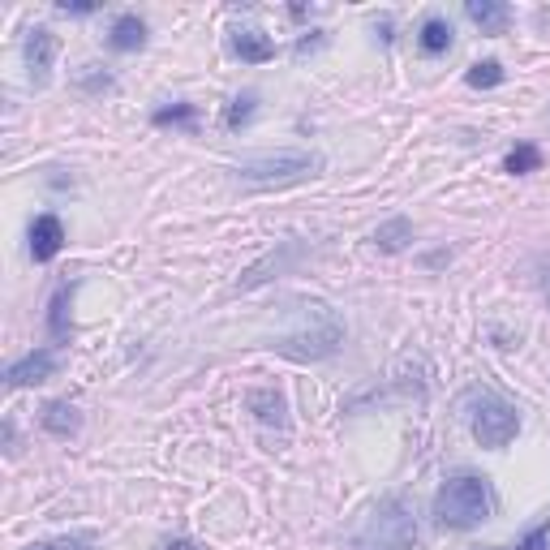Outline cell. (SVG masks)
<instances>
[{
    "label": "cell",
    "mask_w": 550,
    "mask_h": 550,
    "mask_svg": "<svg viewBox=\"0 0 550 550\" xmlns=\"http://www.w3.org/2000/svg\"><path fill=\"white\" fill-rule=\"evenodd\" d=\"M344 340V327L340 323H327L323 331H301V336H288L280 340L275 349H280L284 357H297V361H318V357H327V353H336V344Z\"/></svg>",
    "instance_id": "5b68a950"
},
{
    "label": "cell",
    "mask_w": 550,
    "mask_h": 550,
    "mask_svg": "<svg viewBox=\"0 0 550 550\" xmlns=\"http://www.w3.org/2000/svg\"><path fill=\"white\" fill-rule=\"evenodd\" d=\"M108 43H112V52H138L147 43V22L138 13H121L108 31Z\"/></svg>",
    "instance_id": "30bf717a"
},
{
    "label": "cell",
    "mask_w": 550,
    "mask_h": 550,
    "mask_svg": "<svg viewBox=\"0 0 550 550\" xmlns=\"http://www.w3.org/2000/svg\"><path fill=\"white\" fill-rule=\"evenodd\" d=\"M520 430V417L508 400L499 396H477L473 400V439L482 447H508Z\"/></svg>",
    "instance_id": "277c9868"
},
{
    "label": "cell",
    "mask_w": 550,
    "mask_h": 550,
    "mask_svg": "<svg viewBox=\"0 0 550 550\" xmlns=\"http://www.w3.org/2000/svg\"><path fill=\"white\" fill-rule=\"evenodd\" d=\"M52 370H56V353L52 349H39V353H26L22 361H13L9 374H5V383L9 387H35V383L48 379Z\"/></svg>",
    "instance_id": "52a82bcc"
},
{
    "label": "cell",
    "mask_w": 550,
    "mask_h": 550,
    "mask_svg": "<svg viewBox=\"0 0 550 550\" xmlns=\"http://www.w3.org/2000/svg\"><path fill=\"white\" fill-rule=\"evenodd\" d=\"M495 516V486L477 473H456L447 477L434 495V520L443 529H473Z\"/></svg>",
    "instance_id": "6da1fadb"
},
{
    "label": "cell",
    "mask_w": 550,
    "mask_h": 550,
    "mask_svg": "<svg viewBox=\"0 0 550 550\" xmlns=\"http://www.w3.org/2000/svg\"><path fill=\"white\" fill-rule=\"evenodd\" d=\"M26 550H91V542L86 538H56V542H35Z\"/></svg>",
    "instance_id": "7402d4cb"
},
{
    "label": "cell",
    "mask_w": 550,
    "mask_h": 550,
    "mask_svg": "<svg viewBox=\"0 0 550 550\" xmlns=\"http://www.w3.org/2000/svg\"><path fill=\"white\" fill-rule=\"evenodd\" d=\"M538 288H542V297L550 301V258H542V263H538Z\"/></svg>",
    "instance_id": "cb8c5ba5"
},
{
    "label": "cell",
    "mask_w": 550,
    "mask_h": 550,
    "mask_svg": "<svg viewBox=\"0 0 550 550\" xmlns=\"http://www.w3.org/2000/svg\"><path fill=\"white\" fill-rule=\"evenodd\" d=\"M323 159L310 155V151H275V155H254L237 168L241 181L250 185H293V181H306L318 177Z\"/></svg>",
    "instance_id": "3957f363"
},
{
    "label": "cell",
    "mask_w": 550,
    "mask_h": 550,
    "mask_svg": "<svg viewBox=\"0 0 550 550\" xmlns=\"http://www.w3.org/2000/svg\"><path fill=\"white\" fill-rule=\"evenodd\" d=\"M69 301H74V284H61L52 297V314H48V327H52L56 340L69 336Z\"/></svg>",
    "instance_id": "5bb4252c"
},
{
    "label": "cell",
    "mask_w": 550,
    "mask_h": 550,
    "mask_svg": "<svg viewBox=\"0 0 550 550\" xmlns=\"http://www.w3.org/2000/svg\"><path fill=\"white\" fill-rule=\"evenodd\" d=\"M61 245H65V224L56 215H39L31 224V258L35 263H52L61 254Z\"/></svg>",
    "instance_id": "8992f818"
},
{
    "label": "cell",
    "mask_w": 550,
    "mask_h": 550,
    "mask_svg": "<svg viewBox=\"0 0 550 550\" xmlns=\"http://www.w3.org/2000/svg\"><path fill=\"white\" fill-rule=\"evenodd\" d=\"M233 52L241 56V61H250V65H263V61L275 56V43L263 31H237L233 35Z\"/></svg>",
    "instance_id": "8fae6325"
},
{
    "label": "cell",
    "mask_w": 550,
    "mask_h": 550,
    "mask_svg": "<svg viewBox=\"0 0 550 550\" xmlns=\"http://www.w3.org/2000/svg\"><path fill=\"white\" fill-rule=\"evenodd\" d=\"M26 69H31V78L35 82H43L48 78V69H52V61H56V35L48 31V26H35L31 35H26Z\"/></svg>",
    "instance_id": "ba28073f"
},
{
    "label": "cell",
    "mask_w": 550,
    "mask_h": 550,
    "mask_svg": "<svg viewBox=\"0 0 550 550\" xmlns=\"http://www.w3.org/2000/svg\"><path fill=\"white\" fill-rule=\"evenodd\" d=\"M512 550H550V520H546V525H538L533 533H525V542H516Z\"/></svg>",
    "instance_id": "d6986e66"
},
{
    "label": "cell",
    "mask_w": 550,
    "mask_h": 550,
    "mask_svg": "<svg viewBox=\"0 0 550 550\" xmlns=\"http://www.w3.org/2000/svg\"><path fill=\"white\" fill-rule=\"evenodd\" d=\"M43 430L61 434V439H65V434H74L78 430V409H74V404H61V400L48 404V409H43Z\"/></svg>",
    "instance_id": "4fadbf2b"
},
{
    "label": "cell",
    "mask_w": 550,
    "mask_h": 550,
    "mask_svg": "<svg viewBox=\"0 0 550 550\" xmlns=\"http://www.w3.org/2000/svg\"><path fill=\"white\" fill-rule=\"evenodd\" d=\"M164 550H207V546H202V542H190V538H172Z\"/></svg>",
    "instance_id": "d4e9b609"
},
{
    "label": "cell",
    "mask_w": 550,
    "mask_h": 550,
    "mask_svg": "<svg viewBox=\"0 0 550 550\" xmlns=\"http://www.w3.org/2000/svg\"><path fill=\"white\" fill-rule=\"evenodd\" d=\"M61 13H78V18H86V13H95V5H86V0H82V5H69V0H65Z\"/></svg>",
    "instance_id": "484cf974"
},
{
    "label": "cell",
    "mask_w": 550,
    "mask_h": 550,
    "mask_svg": "<svg viewBox=\"0 0 550 550\" xmlns=\"http://www.w3.org/2000/svg\"><path fill=\"white\" fill-rule=\"evenodd\" d=\"M538 164H542V151H538V147H529V142H525V147H516L508 159H503V168H508L512 177H525V172H533Z\"/></svg>",
    "instance_id": "2e32d148"
},
{
    "label": "cell",
    "mask_w": 550,
    "mask_h": 550,
    "mask_svg": "<svg viewBox=\"0 0 550 550\" xmlns=\"http://www.w3.org/2000/svg\"><path fill=\"white\" fill-rule=\"evenodd\" d=\"M473 91H486V86H499L503 82V65L499 61H477L473 69H469V78H465Z\"/></svg>",
    "instance_id": "e0dca14e"
},
{
    "label": "cell",
    "mask_w": 550,
    "mask_h": 550,
    "mask_svg": "<svg viewBox=\"0 0 550 550\" xmlns=\"http://www.w3.org/2000/svg\"><path fill=\"white\" fill-rule=\"evenodd\" d=\"M194 117V104H177V108H159L155 112V125H172V121H190Z\"/></svg>",
    "instance_id": "44dd1931"
},
{
    "label": "cell",
    "mask_w": 550,
    "mask_h": 550,
    "mask_svg": "<svg viewBox=\"0 0 550 550\" xmlns=\"http://www.w3.org/2000/svg\"><path fill=\"white\" fill-rule=\"evenodd\" d=\"M417 43H422V52L426 56H439L452 48V22H443V18H426L422 22V35H417Z\"/></svg>",
    "instance_id": "7c38bea8"
},
{
    "label": "cell",
    "mask_w": 550,
    "mask_h": 550,
    "mask_svg": "<svg viewBox=\"0 0 550 550\" xmlns=\"http://www.w3.org/2000/svg\"><path fill=\"white\" fill-rule=\"evenodd\" d=\"M82 86H86V91H112V78L108 74H95V65H86Z\"/></svg>",
    "instance_id": "603a6c76"
},
{
    "label": "cell",
    "mask_w": 550,
    "mask_h": 550,
    "mask_svg": "<svg viewBox=\"0 0 550 550\" xmlns=\"http://www.w3.org/2000/svg\"><path fill=\"white\" fill-rule=\"evenodd\" d=\"M250 400H258V404H267L263 422H284V400H280V396H271V392H254Z\"/></svg>",
    "instance_id": "ffe728a7"
},
{
    "label": "cell",
    "mask_w": 550,
    "mask_h": 550,
    "mask_svg": "<svg viewBox=\"0 0 550 550\" xmlns=\"http://www.w3.org/2000/svg\"><path fill=\"white\" fill-rule=\"evenodd\" d=\"M254 104H258V95H250V91H245V95H237L233 99V104H228V129H241V125H250V117H254Z\"/></svg>",
    "instance_id": "ac0fdd59"
},
{
    "label": "cell",
    "mask_w": 550,
    "mask_h": 550,
    "mask_svg": "<svg viewBox=\"0 0 550 550\" xmlns=\"http://www.w3.org/2000/svg\"><path fill=\"white\" fill-rule=\"evenodd\" d=\"M417 546V520L400 499L379 503L366 525L353 533V550H413Z\"/></svg>",
    "instance_id": "7a4b0ae2"
},
{
    "label": "cell",
    "mask_w": 550,
    "mask_h": 550,
    "mask_svg": "<svg viewBox=\"0 0 550 550\" xmlns=\"http://www.w3.org/2000/svg\"><path fill=\"white\" fill-rule=\"evenodd\" d=\"M465 13L473 26H482V35H503L512 22V9L503 5V0H469Z\"/></svg>",
    "instance_id": "9c48e42d"
},
{
    "label": "cell",
    "mask_w": 550,
    "mask_h": 550,
    "mask_svg": "<svg viewBox=\"0 0 550 550\" xmlns=\"http://www.w3.org/2000/svg\"><path fill=\"white\" fill-rule=\"evenodd\" d=\"M374 241H379L387 254H400L404 245L413 241V228H409V220H387V224L379 228V233H374Z\"/></svg>",
    "instance_id": "9a60e30c"
}]
</instances>
